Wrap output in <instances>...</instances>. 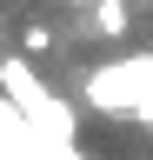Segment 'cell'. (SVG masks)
Returning <instances> with one entry per match:
<instances>
[{"instance_id": "2", "label": "cell", "mask_w": 153, "mask_h": 160, "mask_svg": "<svg viewBox=\"0 0 153 160\" xmlns=\"http://www.w3.org/2000/svg\"><path fill=\"white\" fill-rule=\"evenodd\" d=\"M87 100H93V107H107V113H140L146 100H153V53L87 73Z\"/></svg>"}, {"instance_id": "5", "label": "cell", "mask_w": 153, "mask_h": 160, "mask_svg": "<svg viewBox=\"0 0 153 160\" xmlns=\"http://www.w3.org/2000/svg\"><path fill=\"white\" fill-rule=\"evenodd\" d=\"M40 160H80V153H73V140H60V147H40Z\"/></svg>"}, {"instance_id": "6", "label": "cell", "mask_w": 153, "mask_h": 160, "mask_svg": "<svg viewBox=\"0 0 153 160\" xmlns=\"http://www.w3.org/2000/svg\"><path fill=\"white\" fill-rule=\"evenodd\" d=\"M133 120H153V100H146V107H140V113H133Z\"/></svg>"}, {"instance_id": "4", "label": "cell", "mask_w": 153, "mask_h": 160, "mask_svg": "<svg viewBox=\"0 0 153 160\" xmlns=\"http://www.w3.org/2000/svg\"><path fill=\"white\" fill-rule=\"evenodd\" d=\"M47 47H53V33L40 27V20H33V27H20V53H33V60H40Z\"/></svg>"}, {"instance_id": "3", "label": "cell", "mask_w": 153, "mask_h": 160, "mask_svg": "<svg viewBox=\"0 0 153 160\" xmlns=\"http://www.w3.org/2000/svg\"><path fill=\"white\" fill-rule=\"evenodd\" d=\"M93 33H127V7H120V0H100V13H93Z\"/></svg>"}, {"instance_id": "1", "label": "cell", "mask_w": 153, "mask_h": 160, "mask_svg": "<svg viewBox=\"0 0 153 160\" xmlns=\"http://www.w3.org/2000/svg\"><path fill=\"white\" fill-rule=\"evenodd\" d=\"M0 87H7V100L33 120L40 147H60V140H73V113L47 93V80L33 73V53H7V60H0Z\"/></svg>"}]
</instances>
